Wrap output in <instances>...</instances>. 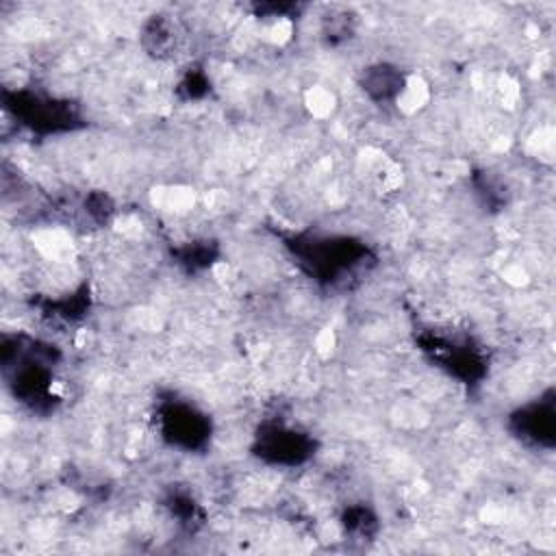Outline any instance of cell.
<instances>
[{
	"label": "cell",
	"mask_w": 556,
	"mask_h": 556,
	"mask_svg": "<svg viewBox=\"0 0 556 556\" xmlns=\"http://www.w3.org/2000/svg\"><path fill=\"white\" fill-rule=\"evenodd\" d=\"M363 256V248L356 243H350L348 239L343 241H317L311 250V256H306L311 271H315L319 278L326 280H339L341 271H350L361 263Z\"/></svg>",
	"instance_id": "4"
},
{
	"label": "cell",
	"mask_w": 556,
	"mask_h": 556,
	"mask_svg": "<svg viewBox=\"0 0 556 556\" xmlns=\"http://www.w3.org/2000/svg\"><path fill=\"white\" fill-rule=\"evenodd\" d=\"M143 50L154 59H169L180 48V28L169 15H152L141 30Z\"/></svg>",
	"instance_id": "6"
},
{
	"label": "cell",
	"mask_w": 556,
	"mask_h": 556,
	"mask_svg": "<svg viewBox=\"0 0 556 556\" xmlns=\"http://www.w3.org/2000/svg\"><path fill=\"white\" fill-rule=\"evenodd\" d=\"M358 85L374 102H397L408 87L404 72L382 61L367 65L361 74Z\"/></svg>",
	"instance_id": "5"
},
{
	"label": "cell",
	"mask_w": 556,
	"mask_h": 556,
	"mask_svg": "<svg viewBox=\"0 0 556 556\" xmlns=\"http://www.w3.org/2000/svg\"><path fill=\"white\" fill-rule=\"evenodd\" d=\"M510 428L519 441L549 450L554 445L556 432V415H554V400L552 393L545 400L532 402L521 406L517 413L510 415Z\"/></svg>",
	"instance_id": "2"
},
{
	"label": "cell",
	"mask_w": 556,
	"mask_h": 556,
	"mask_svg": "<svg viewBox=\"0 0 556 556\" xmlns=\"http://www.w3.org/2000/svg\"><path fill=\"white\" fill-rule=\"evenodd\" d=\"M256 454L274 465H300L313 454V441L293 428L269 426L258 434Z\"/></svg>",
	"instance_id": "3"
},
{
	"label": "cell",
	"mask_w": 556,
	"mask_h": 556,
	"mask_svg": "<svg viewBox=\"0 0 556 556\" xmlns=\"http://www.w3.org/2000/svg\"><path fill=\"white\" fill-rule=\"evenodd\" d=\"M159 430L169 445H176L182 450H195L204 445L206 439L211 437L208 434L211 426L206 415H202L200 410L182 402H172L161 408Z\"/></svg>",
	"instance_id": "1"
}]
</instances>
